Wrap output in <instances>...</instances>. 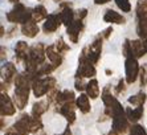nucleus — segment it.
Here are the masks:
<instances>
[{"label":"nucleus","mask_w":147,"mask_h":135,"mask_svg":"<svg viewBox=\"0 0 147 135\" xmlns=\"http://www.w3.org/2000/svg\"><path fill=\"white\" fill-rule=\"evenodd\" d=\"M125 90H126L125 81H123V80H119V82H118V86L115 88V93H117V94H119L121 91H125Z\"/></svg>","instance_id":"nucleus-33"},{"label":"nucleus","mask_w":147,"mask_h":135,"mask_svg":"<svg viewBox=\"0 0 147 135\" xmlns=\"http://www.w3.org/2000/svg\"><path fill=\"white\" fill-rule=\"evenodd\" d=\"M47 57L51 60V64H53L56 68H58L62 64V54L58 53L55 45L47 48Z\"/></svg>","instance_id":"nucleus-19"},{"label":"nucleus","mask_w":147,"mask_h":135,"mask_svg":"<svg viewBox=\"0 0 147 135\" xmlns=\"http://www.w3.org/2000/svg\"><path fill=\"white\" fill-rule=\"evenodd\" d=\"M76 105L80 109V111L82 114H88L90 111V101H89V95L88 94H80V97L76 99Z\"/></svg>","instance_id":"nucleus-20"},{"label":"nucleus","mask_w":147,"mask_h":135,"mask_svg":"<svg viewBox=\"0 0 147 135\" xmlns=\"http://www.w3.org/2000/svg\"><path fill=\"white\" fill-rule=\"evenodd\" d=\"M137 33L139 38H147V1L139 0L137 3Z\"/></svg>","instance_id":"nucleus-5"},{"label":"nucleus","mask_w":147,"mask_h":135,"mask_svg":"<svg viewBox=\"0 0 147 135\" xmlns=\"http://www.w3.org/2000/svg\"><path fill=\"white\" fill-rule=\"evenodd\" d=\"M0 106H1V117H8V115H13L16 111V107L13 106L11 98L8 97L7 93L1 91V97H0Z\"/></svg>","instance_id":"nucleus-14"},{"label":"nucleus","mask_w":147,"mask_h":135,"mask_svg":"<svg viewBox=\"0 0 147 135\" xmlns=\"http://www.w3.org/2000/svg\"><path fill=\"white\" fill-rule=\"evenodd\" d=\"M56 86V78L47 76V77H40L32 82V90L36 98H40L42 95L48 94L51 90H53Z\"/></svg>","instance_id":"nucleus-7"},{"label":"nucleus","mask_w":147,"mask_h":135,"mask_svg":"<svg viewBox=\"0 0 147 135\" xmlns=\"http://www.w3.org/2000/svg\"><path fill=\"white\" fill-rule=\"evenodd\" d=\"M127 102L133 106L140 107V106H143L144 102H146V94H144L143 91H140V93H138V94L131 95V97L127 98Z\"/></svg>","instance_id":"nucleus-26"},{"label":"nucleus","mask_w":147,"mask_h":135,"mask_svg":"<svg viewBox=\"0 0 147 135\" xmlns=\"http://www.w3.org/2000/svg\"><path fill=\"white\" fill-rule=\"evenodd\" d=\"M117 7L119 8L122 12H130L131 11V3L130 0H114Z\"/></svg>","instance_id":"nucleus-27"},{"label":"nucleus","mask_w":147,"mask_h":135,"mask_svg":"<svg viewBox=\"0 0 147 135\" xmlns=\"http://www.w3.org/2000/svg\"><path fill=\"white\" fill-rule=\"evenodd\" d=\"M32 15H33V20L36 23H40L42 20H47V17L49 16L48 12H47V8L44 5H36V7L32 9Z\"/></svg>","instance_id":"nucleus-23"},{"label":"nucleus","mask_w":147,"mask_h":135,"mask_svg":"<svg viewBox=\"0 0 147 135\" xmlns=\"http://www.w3.org/2000/svg\"><path fill=\"white\" fill-rule=\"evenodd\" d=\"M48 103L49 102H45V101L36 102V103L33 105V109H32V117H34V118H40L41 115L47 111V109H48Z\"/></svg>","instance_id":"nucleus-25"},{"label":"nucleus","mask_w":147,"mask_h":135,"mask_svg":"<svg viewBox=\"0 0 147 135\" xmlns=\"http://www.w3.org/2000/svg\"><path fill=\"white\" fill-rule=\"evenodd\" d=\"M140 85L142 86H144V85L147 84V65H143V68L140 69Z\"/></svg>","instance_id":"nucleus-30"},{"label":"nucleus","mask_w":147,"mask_h":135,"mask_svg":"<svg viewBox=\"0 0 147 135\" xmlns=\"http://www.w3.org/2000/svg\"><path fill=\"white\" fill-rule=\"evenodd\" d=\"M84 28H85V24H84L82 20H80V19H76L69 27H66V33H68L72 43H78L80 36H81Z\"/></svg>","instance_id":"nucleus-11"},{"label":"nucleus","mask_w":147,"mask_h":135,"mask_svg":"<svg viewBox=\"0 0 147 135\" xmlns=\"http://www.w3.org/2000/svg\"><path fill=\"white\" fill-rule=\"evenodd\" d=\"M5 135H19V134L15 131L13 128H9V130H7V131H5Z\"/></svg>","instance_id":"nucleus-36"},{"label":"nucleus","mask_w":147,"mask_h":135,"mask_svg":"<svg viewBox=\"0 0 147 135\" xmlns=\"http://www.w3.org/2000/svg\"><path fill=\"white\" fill-rule=\"evenodd\" d=\"M105 40V38L102 37V34L99 33L98 36H97L96 38H94V41H93L92 44L89 45V47H86V54H88V58H89L90 61H92L93 64H97L99 61V58H101V52H102V41Z\"/></svg>","instance_id":"nucleus-9"},{"label":"nucleus","mask_w":147,"mask_h":135,"mask_svg":"<svg viewBox=\"0 0 147 135\" xmlns=\"http://www.w3.org/2000/svg\"><path fill=\"white\" fill-rule=\"evenodd\" d=\"M31 78L27 74H17L15 78V94L13 101L17 109H23L27 106L28 98H29V89L31 86Z\"/></svg>","instance_id":"nucleus-1"},{"label":"nucleus","mask_w":147,"mask_h":135,"mask_svg":"<svg viewBox=\"0 0 147 135\" xmlns=\"http://www.w3.org/2000/svg\"><path fill=\"white\" fill-rule=\"evenodd\" d=\"M1 69H3V80H5V84L8 85L12 81H15V78H16V76H17V72H16V68H15L13 64H11V62L4 64L3 66H1Z\"/></svg>","instance_id":"nucleus-18"},{"label":"nucleus","mask_w":147,"mask_h":135,"mask_svg":"<svg viewBox=\"0 0 147 135\" xmlns=\"http://www.w3.org/2000/svg\"><path fill=\"white\" fill-rule=\"evenodd\" d=\"M33 19V15H32V9L27 8L25 5H23L21 3L16 4L12 9L7 14V20L9 23H20L21 25L28 21H31Z\"/></svg>","instance_id":"nucleus-4"},{"label":"nucleus","mask_w":147,"mask_h":135,"mask_svg":"<svg viewBox=\"0 0 147 135\" xmlns=\"http://www.w3.org/2000/svg\"><path fill=\"white\" fill-rule=\"evenodd\" d=\"M86 93L92 99H96L99 95V86H98V81L96 78L90 80L88 84H86Z\"/></svg>","instance_id":"nucleus-22"},{"label":"nucleus","mask_w":147,"mask_h":135,"mask_svg":"<svg viewBox=\"0 0 147 135\" xmlns=\"http://www.w3.org/2000/svg\"><path fill=\"white\" fill-rule=\"evenodd\" d=\"M55 47H56V49H57V52L60 54H64L65 52H68L69 49H70V48H69V45L65 44V41L62 40V38H58Z\"/></svg>","instance_id":"nucleus-28"},{"label":"nucleus","mask_w":147,"mask_h":135,"mask_svg":"<svg viewBox=\"0 0 147 135\" xmlns=\"http://www.w3.org/2000/svg\"><path fill=\"white\" fill-rule=\"evenodd\" d=\"M61 16L60 14H51L48 17H47V20H45L44 25H42V30H44V33H53L56 30L60 28L61 25Z\"/></svg>","instance_id":"nucleus-12"},{"label":"nucleus","mask_w":147,"mask_h":135,"mask_svg":"<svg viewBox=\"0 0 147 135\" xmlns=\"http://www.w3.org/2000/svg\"><path fill=\"white\" fill-rule=\"evenodd\" d=\"M61 135H72V131H70V128H69V127H66V130H65V131H64V132H62Z\"/></svg>","instance_id":"nucleus-37"},{"label":"nucleus","mask_w":147,"mask_h":135,"mask_svg":"<svg viewBox=\"0 0 147 135\" xmlns=\"http://www.w3.org/2000/svg\"><path fill=\"white\" fill-rule=\"evenodd\" d=\"M11 3H13V4H19L20 3V0H9Z\"/></svg>","instance_id":"nucleus-38"},{"label":"nucleus","mask_w":147,"mask_h":135,"mask_svg":"<svg viewBox=\"0 0 147 135\" xmlns=\"http://www.w3.org/2000/svg\"><path fill=\"white\" fill-rule=\"evenodd\" d=\"M31 122L32 117L28 114H23L20 118L16 121V123L13 125V130L19 135H29L31 132Z\"/></svg>","instance_id":"nucleus-10"},{"label":"nucleus","mask_w":147,"mask_h":135,"mask_svg":"<svg viewBox=\"0 0 147 135\" xmlns=\"http://www.w3.org/2000/svg\"><path fill=\"white\" fill-rule=\"evenodd\" d=\"M62 11L60 12V16H61V21L62 24H65L66 27H69L70 24L73 23V21L76 20L74 16H76V12L72 9V7H70V4H64L62 5Z\"/></svg>","instance_id":"nucleus-16"},{"label":"nucleus","mask_w":147,"mask_h":135,"mask_svg":"<svg viewBox=\"0 0 147 135\" xmlns=\"http://www.w3.org/2000/svg\"><path fill=\"white\" fill-rule=\"evenodd\" d=\"M102 101H103V105H105V115H107L110 118H115L118 115L126 113L123 110L122 105L119 103V101L109 93V88H106L103 90Z\"/></svg>","instance_id":"nucleus-2"},{"label":"nucleus","mask_w":147,"mask_h":135,"mask_svg":"<svg viewBox=\"0 0 147 135\" xmlns=\"http://www.w3.org/2000/svg\"><path fill=\"white\" fill-rule=\"evenodd\" d=\"M57 1H58V0H57Z\"/></svg>","instance_id":"nucleus-39"},{"label":"nucleus","mask_w":147,"mask_h":135,"mask_svg":"<svg viewBox=\"0 0 147 135\" xmlns=\"http://www.w3.org/2000/svg\"><path fill=\"white\" fill-rule=\"evenodd\" d=\"M74 86H76V90H78V91H82L84 89H86V85H84L82 78H76Z\"/></svg>","instance_id":"nucleus-31"},{"label":"nucleus","mask_w":147,"mask_h":135,"mask_svg":"<svg viewBox=\"0 0 147 135\" xmlns=\"http://www.w3.org/2000/svg\"><path fill=\"white\" fill-rule=\"evenodd\" d=\"M147 53V38H139V40H125L123 44V54L125 57L133 56L139 58Z\"/></svg>","instance_id":"nucleus-3"},{"label":"nucleus","mask_w":147,"mask_h":135,"mask_svg":"<svg viewBox=\"0 0 147 135\" xmlns=\"http://www.w3.org/2000/svg\"><path fill=\"white\" fill-rule=\"evenodd\" d=\"M111 0H94V4L97 5H102V4H106V3H110Z\"/></svg>","instance_id":"nucleus-35"},{"label":"nucleus","mask_w":147,"mask_h":135,"mask_svg":"<svg viewBox=\"0 0 147 135\" xmlns=\"http://www.w3.org/2000/svg\"><path fill=\"white\" fill-rule=\"evenodd\" d=\"M76 101L74 102H66L64 105L58 106L57 111H60V114H62L66 118V121L69 123H74L76 121Z\"/></svg>","instance_id":"nucleus-13"},{"label":"nucleus","mask_w":147,"mask_h":135,"mask_svg":"<svg viewBox=\"0 0 147 135\" xmlns=\"http://www.w3.org/2000/svg\"><path fill=\"white\" fill-rule=\"evenodd\" d=\"M103 21L109 24H125L126 19L114 9H106V12L103 15Z\"/></svg>","instance_id":"nucleus-15"},{"label":"nucleus","mask_w":147,"mask_h":135,"mask_svg":"<svg viewBox=\"0 0 147 135\" xmlns=\"http://www.w3.org/2000/svg\"><path fill=\"white\" fill-rule=\"evenodd\" d=\"M130 135H147V131L143 126L133 125L130 127Z\"/></svg>","instance_id":"nucleus-29"},{"label":"nucleus","mask_w":147,"mask_h":135,"mask_svg":"<svg viewBox=\"0 0 147 135\" xmlns=\"http://www.w3.org/2000/svg\"><path fill=\"white\" fill-rule=\"evenodd\" d=\"M28 45L25 41H17L16 47H15V52H16V60L17 61H25L28 53Z\"/></svg>","instance_id":"nucleus-21"},{"label":"nucleus","mask_w":147,"mask_h":135,"mask_svg":"<svg viewBox=\"0 0 147 135\" xmlns=\"http://www.w3.org/2000/svg\"><path fill=\"white\" fill-rule=\"evenodd\" d=\"M86 15H88V9H86V8H82V9H78L76 12V16H77V19H80V20H84L86 17Z\"/></svg>","instance_id":"nucleus-32"},{"label":"nucleus","mask_w":147,"mask_h":135,"mask_svg":"<svg viewBox=\"0 0 147 135\" xmlns=\"http://www.w3.org/2000/svg\"><path fill=\"white\" fill-rule=\"evenodd\" d=\"M97 70L94 68V64L88 58L86 54V49L84 48L80 56V61H78V70L76 73V78H93L96 76Z\"/></svg>","instance_id":"nucleus-6"},{"label":"nucleus","mask_w":147,"mask_h":135,"mask_svg":"<svg viewBox=\"0 0 147 135\" xmlns=\"http://www.w3.org/2000/svg\"><path fill=\"white\" fill-rule=\"evenodd\" d=\"M125 73H126L127 84H133V82L137 81V78L140 74V69L135 57H133V56L126 57V61H125Z\"/></svg>","instance_id":"nucleus-8"},{"label":"nucleus","mask_w":147,"mask_h":135,"mask_svg":"<svg viewBox=\"0 0 147 135\" xmlns=\"http://www.w3.org/2000/svg\"><path fill=\"white\" fill-rule=\"evenodd\" d=\"M38 30H40V28H38L37 23H36L33 19H32L31 21H28V23L21 25V32H23V34L29 38H33L36 34H38Z\"/></svg>","instance_id":"nucleus-17"},{"label":"nucleus","mask_w":147,"mask_h":135,"mask_svg":"<svg viewBox=\"0 0 147 135\" xmlns=\"http://www.w3.org/2000/svg\"><path fill=\"white\" fill-rule=\"evenodd\" d=\"M111 33H113V28L109 27V28H106V29L103 30V32H102L101 34H102V37L105 38V40H107V38L110 37V34H111Z\"/></svg>","instance_id":"nucleus-34"},{"label":"nucleus","mask_w":147,"mask_h":135,"mask_svg":"<svg viewBox=\"0 0 147 135\" xmlns=\"http://www.w3.org/2000/svg\"><path fill=\"white\" fill-rule=\"evenodd\" d=\"M126 115H127V118H129V121L138 122L140 118H142V115H143V106L135 107V109L127 107L126 109Z\"/></svg>","instance_id":"nucleus-24"}]
</instances>
